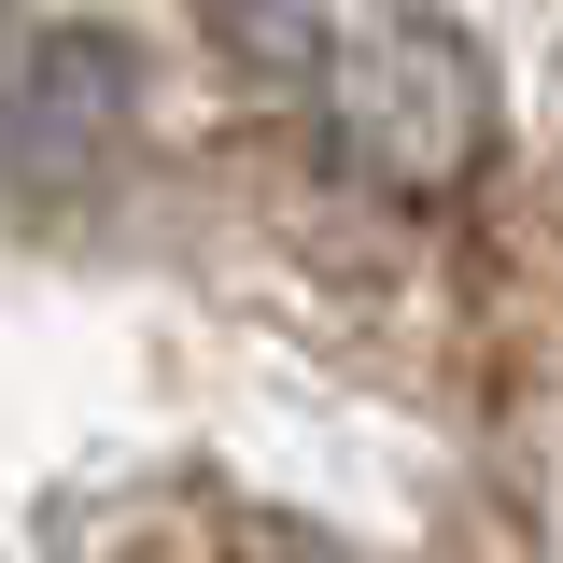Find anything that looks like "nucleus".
<instances>
[{
  "mask_svg": "<svg viewBox=\"0 0 563 563\" xmlns=\"http://www.w3.org/2000/svg\"><path fill=\"white\" fill-rule=\"evenodd\" d=\"M128 43L113 29H14L0 43V184H29V198L57 211V198H85L99 169H113V141H128Z\"/></svg>",
  "mask_w": 563,
  "mask_h": 563,
  "instance_id": "obj_2",
  "label": "nucleus"
},
{
  "mask_svg": "<svg viewBox=\"0 0 563 563\" xmlns=\"http://www.w3.org/2000/svg\"><path fill=\"white\" fill-rule=\"evenodd\" d=\"M493 141V70L465 29H437V14H380L352 57H324V155L366 169V184H395V198H437V184H465Z\"/></svg>",
  "mask_w": 563,
  "mask_h": 563,
  "instance_id": "obj_1",
  "label": "nucleus"
},
{
  "mask_svg": "<svg viewBox=\"0 0 563 563\" xmlns=\"http://www.w3.org/2000/svg\"><path fill=\"white\" fill-rule=\"evenodd\" d=\"M198 29H211L240 70H268V85L324 70V0H198Z\"/></svg>",
  "mask_w": 563,
  "mask_h": 563,
  "instance_id": "obj_3",
  "label": "nucleus"
}]
</instances>
